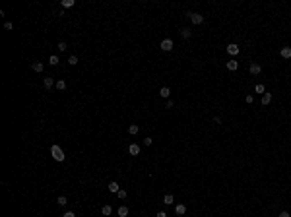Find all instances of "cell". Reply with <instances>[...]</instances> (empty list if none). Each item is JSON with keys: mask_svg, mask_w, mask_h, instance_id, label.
Instances as JSON below:
<instances>
[{"mask_svg": "<svg viewBox=\"0 0 291 217\" xmlns=\"http://www.w3.org/2000/svg\"><path fill=\"white\" fill-rule=\"evenodd\" d=\"M51 155H53V159L55 161H58V163H62V161L66 159V155H64V151L58 147V145H53L51 147Z\"/></svg>", "mask_w": 291, "mask_h": 217, "instance_id": "6da1fadb", "label": "cell"}, {"mask_svg": "<svg viewBox=\"0 0 291 217\" xmlns=\"http://www.w3.org/2000/svg\"><path fill=\"white\" fill-rule=\"evenodd\" d=\"M173 47H175V43H173V39H163L161 43H159V48H161V50H165V52H169V50H173Z\"/></svg>", "mask_w": 291, "mask_h": 217, "instance_id": "7a4b0ae2", "label": "cell"}, {"mask_svg": "<svg viewBox=\"0 0 291 217\" xmlns=\"http://www.w3.org/2000/svg\"><path fill=\"white\" fill-rule=\"evenodd\" d=\"M227 52H229L231 56H237V54L241 52V48H239L237 43H229V45H227Z\"/></svg>", "mask_w": 291, "mask_h": 217, "instance_id": "3957f363", "label": "cell"}, {"mask_svg": "<svg viewBox=\"0 0 291 217\" xmlns=\"http://www.w3.org/2000/svg\"><path fill=\"white\" fill-rule=\"evenodd\" d=\"M249 72H251L252 76H258V74L262 72V66H260L258 62H252V64H251V68H249Z\"/></svg>", "mask_w": 291, "mask_h": 217, "instance_id": "277c9868", "label": "cell"}, {"mask_svg": "<svg viewBox=\"0 0 291 217\" xmlns=\"http://www.w3.org/2000/svg\"><path fill=\"white\" fill-rule=\"evenodd\" d=\"M190 21H192L194 25H200V24H204V16L202 14H192V16H190Z\"/></svg>", "mask_w": 291, "mask_h": 217, "instance_id": "5b68a950", "label": "cell"}, {"mask_svg": "<svg viewBox=\"0 0 291 217\" xmlns=\"http://www.w3.org/2000/svg\"><path fill=\"white\" fill-rule=\"evenodd\" d=\"M31 68H33V72L41 74V72H43V70H45V64H43V62H39V60H35V62H33V64H31Z\"/></svg>", "mask_w": 291, "mask_h": 217, "instance_id": "8992f818", "label": "cell"}, {"mask_svg": "<svg viewBox=\"0 0 291 217\" xmlns=\"http://www.w3.org/2000/svg\"><path fill=\"white\" fill-rule=\"evenodd\" d=\"M117 213H119V217H128L130 209L126 208V206H119V209H117Z\"/></svg>", "mask_w": 291, "mask_h": 217, "instance_id": "52a82bcc", "label": "cell"}, {"mask_svg": "<svg viewBox=\"0 0 291 217\" xmlns=\"http://www.w3.org/2000/svg\"><path fill=\"white\" fill-rule=\"evenodd\" d=\"M181 37H183V39H190V37H192V29H190V27H183V29H181Z\"/></svg>", "mask_w": 291, "mask_h": 217, "instance_id": "ba28073f", "label": "cell"}, {"mask_svg": "<svg viewBox=\"0 0 291 217\" xmlns=\"http://www.w3.org/2000/svg\"><path fill=\"white\" fill-rule=\"evenodd\" d=\"M128 153H130V155H140V145H138V144H130L128 145Z\"/></svg>", "mask_w": 291, "mask_h": 217, "instance_id": "9c48e42d", "label": "cell"}, {"mask_svg": "<svg viewBox=\"0 0 291 217\" xmlns=\"http://www.w3.org/2000/svg\"><path fill=\"white\" fill-rule=\"evenodd\" d=\"M175 213H177V215H185V213H186V206H185V204H177V206H175Z\"/></svg>", "mask_w": 291, "mask_h": 217, "instance_id": "30bf717a", "label": "cell"}, {"mask_svg": "<svg viewBox=\"0 0 291 217\" xmlns=\"http://www.w3.org/2000/svg\"><path fill=\"white\" fill-rule=\"evenodd\" d=\"M159 97H163V99H169V97H171V89L167 87V85H165V87H161V89H159Z\"/></svg>", "mask_w": 291, "mask_h": 217, "instance_id": "8fae6325", "label": "cell"}, {"mask_svg": "<svg viewBox=\"0 0 291 217\" xmlns=\"http://www.w3.org/2000/svg\"><path fill=\"white\" fill-rule=\"evenodd\" d=\"M280 54H282V58H291V47H283L282 50H280Z\"/></svg>", "mask_w": 291, "mask_h": 217, "instance_id": "7c38bea8", "label": "cell"}, {"mask_svg": "<svg viewBox=\"0 0 291 217\" xmlns=\"http://www.w3.org/2000/svg\"><path fill=\"white\" fill-rule=\"evenodd\" d=\"M237 68H239V62H237L235 58H233V60H229V62H227V70H229V72H235Z\"/></svg>", "mask_w": 291, "mask_h": 217, "instance_id": "4fadbf2b", "label": "cell"}, {"mask_svg": "<svg viewBox=\"0 0 291 217\" xmlns=\"http://www.w3.org/2000/svg\"><path fill=\"white\" fill-rule=\"evenodd\" d=\"M109 190H111L113 194H117L119 190H121V184H119L117 180H113V182H109Z\"/></svg>", "mask_w": 291, "mask_h": 217, "instance_id": "5bb4252c", "label": "cell"}, {"mask_svg": "<svg viewBox=\"0 0 291 217\" xmlns=\"http://www.w3.org/2000/svg\"><path fill=\"white\" fill-rule=\"evenodd\" d=\"M163 204H167V206L175 204V196H173V194H165V196H163Z\"/></svg>", "mask_w": 291, "mask_h": 217, "instance_id": "9a60e30c", "label": "cell"}, {"mask_svg": "<svg viewBox=\"0 0 291 217\" xmlns=\"http://www.w3.org/2000/svg\"><path fill=\"white\" fill-rule=\"evenodd\" d=\"M55 83H57V81L53 80V78H45V80H43V85H45V89H51L53 85H55Z\"/></svg>", "mask_w": 291, "mask_h": 217, "instance_id": "2e32d148", "label": "cell"}, {"mask_svg": "<svg viewBox=\"0 0 291 217\" xmlns=\"http://www.w3.org/2000/svg\"><path fill=\"white\" fill-rule=\"evenodd\" d=\"M138 132H140V126H138V124H130V126H128V134L136 136Z\"/></svg>", "mask_w": 291, "mask_h": 217, "instance_id": "e0dca14e", "label": "cell"}, {"mask_svg": "<svg viewBox=\"0 0 291 217\" xmlns=\"http://www.w3.org/2000/svg\"><path fill=\"white\" fill-rule=\"evenodd\" d=\"M101 213H103L105 217H109L111 213H113V208H111V206H103V208H101Z\"/></svg>", "mask_w": 291, "mask_h": 217, "instance_id": "ac0fdd59", "label": "cell"}, {"mask_svg": "<svg viewBox=\"0 0 291 217\" xmlns=\"http://www.w3.org/2000/svg\"><path fill=\"white\" fill-rule=\"evenodd\" d=\"M260 101H262V105H270V101H272V93H264Z\"/></svg>", "mask_w": 291, "mask_h": 217, "instance_id": "d6986e66", "label": "cell"}, {"mask_svg": "<svg viewBox=\"0 0 291 217\" xmlns=\"http://www.w3.org/2000/svg\"><path fill=\"white\" fill-rule=\"evenodd\" d=\"M55 87H57L58 91H64V89H66V81L64 80H58L57 83H55Z\"/></svg>", "mask_w": 291, "mask_h": 217, "instance_id": "ffe728a7", "label": "cell"}, {"mask_svg": "<svg viewBox=\"0 0 291 217\" xmlns=\"http://www.w3.org/2000/svg\"><path fill=\"white\" fill-rule=\"evenodd\" d=\"M254 91H256V93H262V95H264V93H266V87H264L262 83H256V85H254Z\"/></svg>", "mask_w": 291, "mask_h": 217, "instance_id": "44dd1931", "label": "cell"}, {"mask_svg": "<svg viewBox=\"0 0 291 217\" xmlns=\"http://www.w3.org/2000/svg\"><path fill=\"white\" fill-rule=\"evenodd\" d=\"M68 64L76 66V64H78V56H76V54H70V56H68Z\"/></svg>", "mask_w": 291, "mask_h": 217, "instance_id": "7402d4cb", "label": "cell"}, {"mask_svg": "<svg viewBox=\"0 0 291 217\" xmlns=\"http://www.w3.org/2000/svg\"><path fill=\"white\" fill-rule=\"evenodd\" d=\"M58 62H60V60H58V56H57V54H53V56L49 58V64H51V66H57Z\"/></svg>", "mask_w": 291, "mask_h": 217, "instance_id": "603a6c76", "label": "cell"}, {"mask_svg": "<svg viewBox=\"0 0 291 217\" xmlns=\"http://www.w3.org/2000/svg\"><path fill=\"white\" fill-rule=\"evenodd\" d=\"M58 206H62V208H64V206H66V204H68V198H66V196H58Z\"/></svg>", "mask_w": 291, "mask_h": 217, "instance_id": "cb8c5ba5", "label": "cell"}, {"mask_svg": "<svg viewBox=\"0 0 291 217\" xmlns=\"http://www.w3.org/2000/svg\"><path fill=\"white\" fill-rule=\"evenodd\" d=\"M74 4H76V0H62V6L64 8H72Z\"/></svg>", "mask_w": 291, "mask_h": 217, "instance_id": "d4e9b609", "label": "cell"}, {"mask_svg": "<svg viewBox=\"0 0 291 217\" xmlns=\"http://www.w3.org/2000/svg\"><path fill=\"white\" fill-rule=\"evenodd\" d=\"M117 196H119V200H124V198L128 196V192H126V190H122V188H121V190L117 192Z\"/></svg>", "mask_w": 291, "mask_h": 217, "instance_id": "484cf974", "label": "cell"}, {"mask_svg": "<svg viewBox=\"0 0 291 217\" xmlns=\"http://www.w3.org/2000/svg\"><path fill=\"white\" fill-rule=\"evenodd\" d=\"M66 48H68V45H66L64 41H60V43H58V50H60V52H64Z\"/></svg>", "mask_w": 291, "mask_h": 217, "instance_id": "4316f807", "label": "cell"}, {"mask_svg": "<svg viewBox=\"0 0 291 217\" xmlns=\"http://www.w3.org/2000/svg\"><path fill=\"white\" fill-rule=\"evenodd\" d=\"M152 142H154V140H152L150 136H148V138H144V145H146V147H150V145H152Z\"/></svg>", "mask_w": 291, "mask_h": 217, "instance_id": "83f0119b", "label": "cell"}, {"mask_svg": "<svg viewBox=\"0 0 291 217\" xmlns=\"http://www.w3.org/2000/svg\"><path fill=\"white\" fill-rule=\"evenodd\" d=\"M245 101H247L249 105H252V103H254V97H252V95H247V97H245Z\"/></svg>", "mask_w": 291, "mask_h": 217, "instance_id": "f1b7e54d", "label": "cell"}, {"mask_svg": "<svg viewBox=\"0 0 291 217\" xmlns=\"http://www.w3.org/2000/svg\"><path fill=\"white\" fill-rule=\"evenodd\" d=\"M173 107H175V103H173L171 99H167V103H165V109H173Z\"/></svg>", "mask_w": 291, "mask_h": 217, "instance_id": "f546056e", "label": "cell"}, {"mask_svg": "<svg viewBox=\"0 0 291 217\" xmlns=\"http://www.w3.org/2000/svg\"><path fill=\"white\" fill-rule=\"evenodd\" d=\"M212 122H214V124H218V126H219V124H221V118H219V116H214V118H212Z\"/></svg>", "mask_w": 291, "mask_h": 217, "instance_id": "4dcf8cb0", "label": "cell"}, {"mask_svg": "<svg viewBox=\"0 0 291 217\" xmlns=\"http://www.w3.org/2000/svg\"><path fill=\"white\" fill-rule=\"evenodd\" d=\"M278 217H291V215H289V211H280V215H278Z\"/></svg>", "mask_w": 291, "mask_h": 217, "instance_id": "1f68e13d", "label": "cell"}, {"mask_svg": "<svg viewBox=\"0 0 291 217\" xmlns=\"http://www.w3.org/2000/svg\"><path fill=\"white\" fill-rule=\"evenodd\" d=\"M62 217H76V213H74V211H66Z\"/></svg>", "mask_w": 291, "mask_h": 217, "instance_id": "d6a6232c", "label": "cell"}, {"mask_svg": "<svg viewBox=\"0 0 291 217\" xmlns=\"http://www.w3.org/2000/svg\"><path fill=\"white\" fill-rule=\"evenodd\" d=\"M4 27H6V29H12L14 25H12V21H6V24H4Z\"/></svg>", "mask_w": 291, "mask_h": 217, "instance_id": "836d02e7", "label": "cell"}, {"mask_svg": "<svg viewBox=\"0 0 291 217\" xmlns=\"http://www.w3.org/2000/svg\"><path fill=\"white\" fill-rule=\"evenodd\" d=\"M155 217H167V213H165V211H157V215H155Z\"/></svg>", "mask_w": 291, "mask_h": 217, "instance_id": "e575fe53", "label": "cell"}]
</instances>
